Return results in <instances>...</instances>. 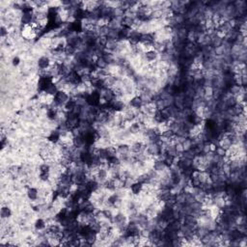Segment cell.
I'll return each instance as SVG.
<instances>
[{"instance_id": "cell-12", "label": "cell", "mask_w": 247, "mask_h": 247, "mask_svg": "<svg viewBox=\"0 0 247 247\" xmlns=\"http://www.w3.org/2000/svg\"><path fill=\"white\" fill-rule=\"evenodd\" d=\"M45 91H46L48 95H52V96H54V97H55V95L58 93L57 87H56V85L53 84V83H49L48 86L46 88V90H45Z\"/></svg>"}, {"instance_id": "cell-8", "label": "cell", "mask_w": 247, "mask_h": 247, "mask_svg": "<svg viewBox=\"0 0 247 247\" xmlns=\"http://www.w3.org/2000/svg\"><path fill=\"white\" fill-rule=\"evenodd\" d=\"M167 166L165 164L164 161H160V160H155V165H154V170H155L156 172L158 173H162L166 168H167Z\"/></svg>"}, {"instance_id": "cell-10", "label": "cell", "mask_w": 247, "mask_h": 247, "mask_svg": "<svg viewBox=\"0 0 247 247\" xmlns=\"http://www.w3.org/2000/svg\"><path fill=\"white\" fill-rule=\"evenodd\" d=\"M27 197L32 201L38 198V189L36 187H29L27 190V193H26Z\"/></svg>"}, {"instance_id": "cell-4", "label": "cell", "mask_w": 247, "mask_h": 247, "mask_svg": "<svg viewBox=\"0 0 247 247\" xmlns=\"http://www.w3.org/2000/svg\"><path fill=\"white\" fill-rule=\"evenodd\" d=\"M198 35H199V33H197L195 30H194V28L189 30L187 33V36H186V42L195 43L197 42V39H198Z\"/></svg>"}, {"instance_id": "cell-11", "label": "cell", "mask_w": 247, "mask_h": 247, "mask_svg": "<svg viewBox=\"0 0 247 247\" xmlns=\"http://www.w3.org/2000/svg\"><path fill=\"white\" fill-rule=\"evenodd\" d=\"M175 200H176V204H180V205L185 204V192L182 190L180 193H178L177 195H175Z\"/></svg>"}, {"instance_id": "cell-9", "label": "cell", "mask_w": 247, "mask_h": 247, "mask_svg": "<svg viewBox=\"0 0 247 247\" xmlns=\"http://www.w3.org/2000/svg\"><path fill=\"white\" fill-rule=\"evenodd\" d=\"M135 19L134 17H130V16H124L123 20H122V25L124 27H128V28H131L132 25L134 23Z\"/></svg>"}, {"instance_id": "cell-15", "label": "cell", "mask_w": 247, "mask_h": 247, "mask_svg": "<svg viewBox=\"0 0 247 247\" xmlns=\"http://www.w3.org/2000/svg\"><path fill=\"white\" fill-rule=\"evenodd\" d=\"M130 189H131L132 192H133L134 195H137V194H139L141 191H142V183L136 182H134L133 184L131 185Z\"/></svg>"}, {"instance_id": "cell-3", "label": "cell", "mask_w": 247, "mask_h": 247, "mask_svg": "<svg viewBox=\"0 0 247 247\" xmlns=\"http://www.w3.org/2000/svg\"><path fill=\"white\" fill-rule=\"evenodd\" d=\"M158 57H159V53L156 52L155 49L154 50H151V51H148L145 53V58L148 62H154V61H156L158 60Z\"/></svg>"}, {"instance_id": "cell-18", "label": "cell", "mask_w": 247, "mask_h": 247, "mask_svg": "<svg viewBox=\"0 0 247 247\" xmlns=\"http://www.w3.org/2000/svg\"><path fill=\"white\" fill-rule=\"evenodd\" d=\"M214 154L220 156V157H224V156L226 155V151H225L224 149H222L221 147L217 146L216 149H215V151H214Z\"/></svg>"}, {"instance_id": "cell-6", "label": "cell", "mask_w": 247, "mask_h": 247, "mask_svg": "<svg viewBox=\"0 0 247 247\" xmlns=\"http://www.w3.org/2000/svg\"><path fill=\"white\" fill-rule=\"evenodd\" d=\"M13 209L8 206H2L1 208V218H10L13 215Z\"/></svg>"}, {"instance_id": "cell-16", "label": "cell", "mask_w": 247, "mask_h": 247, "mask_svg": "<svg viewBox=\"0 0 247 247\" xmlns=\"http://www.w3.org/2000/svg\"><path fill=\"white\" fill-rule=\"evenodd\" d=\"M207 196H208V193L206 191H204V190H201L194 197H195V200L197 202H199V203H201V204H202V203L205 201V199L207 198Z\"/></svg>"}, {"instance_id": "cell-1", "label": "cell", "mask_w": 247, "mask_h": 247, "mask_svg": "<svg viewBox=\"0 0 247 247\" xmlns=\"http://www.w3.org/2000/svg\"><path fill=\"white\" fill-rule=\"evenodd\" d=\"M69 101H70V97L63 91H58L55 95V102L59 105H65Z\"/></svg>"}, {"instance_id": "cell-2", "label": "cell", "mask_w": 247, "mask_h": 247, "mask_svg": "<svg viewBox=\"0 0 247 247\" xmlns=\"http://www.w3.org/2000/svg\"><path fill=\"white\" fill-rule=\"evenodd\" d=\"M51 64V61L48 57L47 56H42L38 60V67L40 69H47Z\"/></svg>"}, {"instance_id": "cell-13", "label": "cell", "mask_w": 247, "mask_h": 247, "mask_svg": "<svg viewBox=\"0 0 247 247\" xmlns=\"http://www.w3.org/2000/svg\"><path fill=\"white\" fill-rule=\"evenodd\" d=\"M107 39L108 40H112V41H119V31L113 30V29H109L108 33H107Z\"/></svg>"}, {"instance_id": "cell-7", "label": "cell", "mask_w": 247, "mask_h": 247, "mask_svg": "<svg viewBox=\"0 0 247 247\" xmlns=\"http://www.w3.org/2000/svg\"><path fill=\"white\" fill-rule=\"evenodd\" d=\"M218 146L221 147L222 149H224L225 151H227V150L230 149V147L232 146V143H231V141L229 140L226 136H224L222 139H220L218 141Z\"/></svg>"}, {"instance_id": "cell-14", "label": "cell", "mask_w": 247, "mask_h": 247, "mask_svg": "<svg viewBox=\"0 0 247 247\" xmlns=\"http://www.w3.org/2000/svg\"><path fill=\"white\" fill-rule=\"evenodd\" d=\"M182 146H183V149H184V151H188V150L192 149L194 147V142H193V140L189 137L187 138H185V140L183 141V142L182 143Z\"/></svg>"}, {"instance_id": "cell-5", "label": "cell", "mask_w": 247, "mask_h": 247, "mask_svg": "<svg viewBox=\"0 0 247 247\" xmlns=\"http://www.w3.org/2000/svg\"><path fill=\"white\" fill-rule=\"evenodd\" d=\"M129 104H130L133 108H138V109H140L141 106H142V105H143V101H142V99H141L140 97L135 96V97H133V98L131 99Z\"/></svg>"}, {"instance_id": "cell-17", "label": "cell", "mask_w": 247, "mask_h": 247, "mask_svg": "<svg viewBox=\"0 0 247 247\" xmlns=\"http://www.w3.org/2000/svg\"><path fill=\"white\" fill-rule=\"evenodd\" d=\"M107 66H108L107 62L105 61L101 56L98 60H97V62H96V67L99 68V69H106Z\"/></svg>"}]
</instances>
